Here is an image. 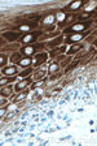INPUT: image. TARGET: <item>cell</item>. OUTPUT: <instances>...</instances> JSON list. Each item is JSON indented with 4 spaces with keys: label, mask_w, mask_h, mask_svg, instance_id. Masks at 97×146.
Here are the masks:
<instances>
[{
    "label": "cell",
    "mask_w": 97,
    "mask_h": 146,
    "mask_svg": "<svg viewBox=\"0 0 97 146\" xmlns=\"http://www.w3.org/2000/svg\"><path fill=\"white\" fill-rule=\"evenodd\" d=\"M58 68H60V67H58V64H56V63H53L51 67H49V72L51 73H53V72H56V71H58Z\"/></svg>",
    "instance_id": "obj_17"
},
{
    "label": "cell",
    "mask_w": 97,
    "mask_h": 146,
    "mask_svg": "<svg viewBox=\"0 0 97 146\" xmlns=\"http://www.w3.org/2000/svg\"><path fill=\"white\" fill-rule=\"evenodd\" d=\"M65 51V47L62 46V47H60V48H57V50H55V51H52L51 52V56L52 58H55V56H57L58 54H61V52H63Z\"/></svg>",
    "instance_id": "obj_14"
},
{
    "label": "cell",
    "mask_w": 97,
    "mask_h": 146,
    "mask_svg": "<svg viewBox=\"0 0 97 146\" xmlns=\"http://www.w3.org/2000/svg\"><path fill=\"white\" fill-rule=\"evenodd\" d=\"M89 16H91V13H83V15L79 16V20H84V18H87V17H89Z\"/></svg>",
    "instance_id": "obj_21"
},
{
    "label": "cell",
    "mask_w": 97,
    "mask_h": 146,
    "mask_svg": "<svg viewBox=\"0 0 97 146\" xmlns=\"http://www.w3.org/2000/svg\"><path fill=\"white\" fill-rule=\"evenodd\" d=\"M58 91H60V90H55V91L52 93V95H57V94H58Z\"/></svg>",
    "instance_id": "obj_26"
},
{
    "label": "cell",
    "mask_w": 97,
    "mask_h": 146,
    "mask_svg": "<svg viewBox=\"0 0 97 146\" xmlns=\"http://www.w3.org/2000/svg\"><path fill=\"white\" fill-rule=\"evenodd\" d=\"M14 80H16L14 77H7V78H0V87L5 86L7 84H10V82H13Z\"/></svg>",
    "instance_id": "obj_6"
},
{
    "label": "cell",
    "mask_w": 97,
    "mask_h": 146,
    "mask_svg": "<svg viewBox=\"0 0 97 146\" xmlns=\"http://www.w3.org/2000/svg\"><path fill=\"white\" fill-rule=\"evenodd\" d=\"M18 64H19L21 67H27V65H30V64H31V59H30V58L22 59V60H19V61H18Z\"/></svg>",
    "instance_id": "obj_12"
},
{
    "label": "cell",
    "mask_w": 97,
    "mask_h": 146,
    "mask_svg": "<svg viewBox=\"0 0 97 146\" xmlns=\"http://www.w3.org/2000/svg\"><path fill=\"white\" fill-rule=\"evenodd\" d=\"M91 22H87V24H78V25H74L71 28H67L66 30H65V33H77L79 30H84L87 26H89Z\"/></svg>",
    "instance_id": "obj_1"
},
{
    "label": "cell",
    "mask_w": 97,
    "mask_h": 146,
    "mask_svg": "<svg viewBox=\"0 0 97 146\" xmlns=\"http://www.w3.org/2000/svg\"><path fill=\"white\" fill-rule=\"evenodd\" d=\"M78 64H79V61H74V64H70V65L67 67V68L65 69V73H69L70 71L75 69V68H77V67H78Z\"/></svg>",
    "instance_id": "obj_13"
},
{
    "label": "cell",
    "mask_w": 97,
    "mask_h": 146,
    "mask_svg": "<svg viewBox=\"0 0 97 146\" xmlns=\"http://www.w3.org/2000/svg\"><path fill=\"white\" fill-rule=\"evenodd\" d=\"M84 35L83 34H74V35H71V37H69L66 41H67V43H74V42H77V41H79V39H82Z\"/></svg>",
    "instance_id": "obj_7"
},
{
    "label": "cell",
    "mask_w": 97,
    "mask_h": 146,
    "mask_svg": "<svg viewBox=\"0 0 97 146\" xmlns=\"http://www.w3.org/2000/svg\"><path fill=\"white\" fill-rule=\"evenodd\" d=\"M41 85H43V82H36V84H35L34 86H32L31 89H36V87H39V86H41Z\"/></svg>",
    "instance_id": "obj_23"
},
{
    "label": "cell",
    "mask_w": 97,
    "mask_h": 146,
    "mask_svg": "<svg viewBox=\"0 0 97 146\" xmlns=\"http://www.w3.org/2000/svg\"><path fill=\"white\" fill-rule=\"evenodd\" d=\"M31 72H32V69H31V68H29V69H26V71H23L22 73H21V74H19V77H26V76H29Z\"/></svg>",
    "instance_id": "obj_18"
},
{
    "label": "cell",
    "mask_w": 97,
    "mask_h": 146,
    "mask_svg": "<svg viewBox=\"0 0 97 146\" xmlns=\"http://www.w3.org/2000/svg\"><path fill=\"white\" fill-rule=\"evenodd\" d=\"M3 37L7 38V39L10 41V42H13L14 39H17V38L19 37V33H4Z\"/></svg>",
    "instance_id": "obj_2"
},
{
    "label": "cell",
    "mask_w": 97,
    "mask_h": 146,
    "mask_svg": "<svg viewBox=\"0 0 97 146\" xmlns=\"http://www.w3.org/2000/svg\"><path fill=\"white\" fill-rule=\"evenodd\" d=\"M69 61H70V59H67L66 61H63V63H62V67H65V65H67V64H69Z\"/></svg>",
    "instance_id": "obj_25"
},
{
    "label": "cell",
    "mask_w": 97,
    "mask_h": 146,
    "mask_svg": "<svg viewBox=\"0 0 97 146\" xmlns=\"http://www.w3.org/2000/svg\"><path fill=\"white\" fill-rule=\"evenodd\" d=\"M0 44H2V39H0Z\"/></svg>",
    "instance_id": "obj_27"
},
{
    "label": "cell",
    "mask_w": 97,
    "mask_h": 146,
    "mask_svg": "<svg viewBox=\"0 0 97 146\" xmlns=\"http://www.w3.org/2000/svg\"><path fill=\"white\" fill-rule=\"evenodd\" d=\"M31 82V78H26V80H23V81H21L19 84H17L16 85V90L17 91H19L21 90V89H23V87H26Z\"/></svg>",
    "instance_id": "obj_4"
},
{
    "label": "cell",
    "mask_w": 97,
    "mask_h": 146,
    "mask_svg": "<svg viewBox=\"0 0 97 146\" xmlns=\"http://www.w3.org/2000/svg\"><path fill=\"white\" fill-rule=\"evenodd\" d=\"M45 59H47V55H45V54H39V55H36V58H35V65L38 67V65L43 64V63L45 61Z\"/></svg>",
    "instance_id": "obj_3"
},
{
    "label": "cell",
    "mask_w": 97,
    "mask_h": 146,
    "mask_svg": "<svg viewBox=\"0 0 97 146\" xmlns=\"http://www.w3.org/2000/svg\"><path fill=\"white\" fill-rule=\"evenodd\" d=\"M34 51H35V50H34V47H25V48L21 50V54L29 56V55H32V54H34Z\"/></svg>",
    "instance_id": "obj_8"
},
{
    "label": "cell",
    "mask_w": 97,
    "mask_h": 146,
    "mask_svg": "<svg viewBox=\"0 0 97 146\" xmlns=\"http://www.w3.org/2000/svg\"><path fill=\"white\" fill-rule=\"evenodd\" d=\"M38 34H39V33H34V34H27V35L23 38L22 43H29V42H32V39H34Z\"/></svg>",
    "instance_id": "obj_11"
},
{
    "label": "cell",
    "mask_w": 97,
    "mask_h": 146,
    "mask_svg": "<svg viewBox=\"0 0 97 146\" xmlns=\"http://www.w3.org/2000/svg\"><path fill=\"white\" fill-rule=\"evenodd\" d=\"M60 42H62V37H60V38H57V39H55V41H52V42L49 43V47H56L57 44H60Z\"/></svg>",
    "instance_id": "obj_16"
},
{
    "label": "cell",
    "mask_w": 97,
    "mask_h": 146,
    "mask_svg": "<svg viewBox=\"0 0 97 146\" xmlns=\"http://www.w3.org/2000/svg\"><path fill=\"white\" fill-rule=\"evenodd\" d=\"M7 61V56L5 55H0V65H4Z\"/></svg>",
    "instance_id": "obj_19"
},
{
    "label": "cell",
    "mask_w": 97,
    "mask_h": 146,
    "mask_svg": "<svg viewBox=\"0 0 97 146\" xmlns=\"http://www.w3.org/2000/svg\"><path fill=\"white\" fill-rule=\"evenodd\" d=\"M26 95H27V91H23V93H21L19 95H17V97L13 99V102H18V100H21V99H25V98H26Z\"/></svg>",
    "instance_id": "obj_15"
},
{
    "label": "cell",
    "mask_w": 97,
    "mask_h": 146,
    "mask_svg": "<svg viewBox=\"0 0 97 146\" xmlns=\"http://www.w3.org/2000/svg\"><path fill=\"white\" fill-rule=\"evenodd\" d=\"M44 71H41V72H38V74H35V80H39L40 77H44Z\"/></svg>",
    "instance_id": "obj_20"
},
{
    "label": "cell",
    "mask_w": 97,
    "mask_h": 146,
    "mask_svg": "<svg viewBox=\"0 0 97 146\" xmlns=\"http://www.w3.org/2000/svg\"><path fill=\"white\" fill-rule=\"evenodd\" d=\"M2 73H3V74H7V76H14V74L17 73V69H16V67H9V68L3 69Z\"/></svg>",
    "instance_id": "obj_5"
},
{
    "label": "cell",
    "mask_w": 97,
    "mask_h": 146,
    "mask_svg": "<svg viewBox=\"0 0 97 146\" xmlns=\"http://www.w3.org/2000/svg\"><path fill=\"white\" fill-rule=\"evenodd\" d=\"M60 76H61V74H57V76H52V77H51V81H53V80H56V78H58Z\"/></svg>",
    "instance_id": "obj_24"
},
{
    "label": "cell",
    "mask_w": 97,
    "mask_h": 146,
    "mask_svg": "<svg viewBox=\"0 0 97 146\" xmlns=\"http://www.w3.org/2000/svg\"><path fill=\"white\" fill-rule=\"evenodd\" d=\"M12 91H13V89L10 87V86H8V87L3 89V90L0 91V95H2V97H8V95L12 94Z\"/></svg>",
    "instance_id": "obj_10"
},
{
    "label": "cell",
    "mask_w": 97,
    "mask_h": 146,
    "mask_svg": "<svg viewBox=\"0 0 97 146\" xmlns=\"http://www.w3.org/2000/svg\"><path fill=\"white\" fill-rule=\"evenodd\" d=\"M5 111H7V107H3L2 110H0V117H2V116L5 114Z\"/></svg>",
    "instance_id": "obj_22"
},
{
    "label": "cell",
    "mask_w": 97,
    "mask_h": 146,
    "mask_svg": "<svg viewBox=\"0 0 97 146\" xmlns=\"http://www.w3.org/2000/svg\"><path fill=\"white\" fill-rule=\"evenodd\" d=\"M83 48V46H82V44H74V46L69 50V55H72V54H75V52H77V51H80Z\"/></svg>",
    "instance_id": "obj_9"
}]
</instances>
